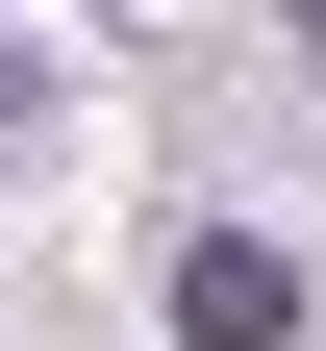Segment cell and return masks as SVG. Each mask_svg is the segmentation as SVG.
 I'll use <instances>...</instances> for the list:
<instances>
[{"instance_id":"6da1fadb","label":"cell","mask_w":326,"mask_h":351,"mask_svg":"<svg viewBox=\"0 0 326 351\" xmlns=\"http://www.w3.org/2000/svg\"><path fill=\"white\" fill-rule=\"evenodd\" d=\"M176 351H301V276H276L251 226H201L176 251Z\"/></svg>"},{"instance_id":"7a4b0ae2","label":"cell","mask_w":326,"mask_h":351,"mask_svg":"<svg viewBox=\"0 0 326 351\" xmlns=\"http://www.w3.org/2000/svg\"><path fill=\"white\" fill-rule=\"evenodd\" d=\"M0 151H25V51H0Z\"/></svg>"}]
</instances>
